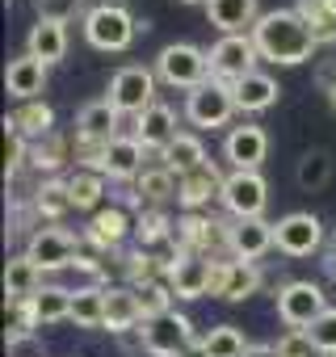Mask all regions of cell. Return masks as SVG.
Masks as SVG:
<instances>
[{
    "label": "cell",
    "instance_id": "6da1fadb",
    "mask_svg": "<svg viewBox=\"0 0 336 357\" xmlns=\"http://www.w3.org/2000/svg\"><path fill=\"white\" fill-rule=\"evenodd\" d=\"M252 43L261 51V59L269 63H282V68H294V63H307L315 55V34L307 30V22L294 13V9H273V13H261V22L252 26Z\"/></svg>",
    "mask_w": 336,
    "mask_h": 357
},
{
    "label": "cell",
    "instance_id": "7a4b0ae2",
    "mask_svg": "<svg viewBox=\"0 0 336 357\" xmlns=\"http://www.w3.org/2000/svg\"><path fill=\"white\" fill-rule=\"evenodd\" d=\"M328 294L323 286L315 282H286L277 290V319L290 328V332H311L323 315H328Z\"/></svg>",
    "mask_w": 336,
    "mask_h": 357
},
{
    "label": "cell",
    "instance_id": "3957f363",
    "mask_svg": "<svg viewBox=\"0 0 336 357\" xmlns=\"http://www.w3.org/2000/svg\"><path fill=\"white\" fill-rule=\"evenodd\" d=\"M155 76L164 80V84H173V89H198V84H206L211 80V59H206V51L202 47H194V43H168L160 55H155Z\"/></svg>",
    "mask_w": 336,
    "mask_h": 357
},
{
    "label": "cell",
    "instance_id": "277c9868",
    "mask_svg": "<svg viewBox=\"0 0 336 357\" xmlns=\"http://www.w3.org/2000/svg\"><path fill=\"white\" fill-rule=\"evenodd\" d=\"M135 34H139V22L130 17L126 5H97L84 13V38L97 51H109V55L126 51L135 43Z\"/></svg>",
    "mask_w": 336,
    "mask_h": 357
},
{
    "label": "cell",
    "instance_id": "5b68a950",
    "mask_svg": "<svg viewBox=\"0 0 336 357\" xmlns=\"http://www.w3.org/2000/svg\"><path fill=\"white\" fill-rule=\"evenodd\" d=\"M155 80H160V76H155L151 68H143V63H126V68H118V72H114L105 101H109L118 114L139 118L143 109H151V105H155Z\"/></svg>",
    "mask_w": 336,
    "mask_h": 357
},
{
    "label": "cell",
    "instance_id": "8992f818",
    "mask_svg": "<svg viewBox=\"0 0 336 357\" xmlns=\"http://www.w3.org/2000/svg\"><path fill=\"white\" fill-rule=\"evenodd\" d=\"M139 344H143V353H151V357H181L190 344H198L194 340V324H190V315H181L177 307L173 311H164V315H155V319H147L143 328H139Z\"/></svg>",
    "mask_w": 336,
    "mask_h": 357
},
{
    "label": "cell",
    "instance_id": "52a82bcc",
    "mask_svg": "<svg viewBox=\"0 0 336 357\" xmlns=\"http://www.w3.org/2000/svg\"><path fill=\"white\" fill-rule=\"evenodd\" d=\"M273 248H277L282 257H294V261L315 257V252L328 248V240H323V223H319L311 211H290L286 219L273 223Z\"/></svg>",
    "mask_w": 336,
    "mask_h": 357
},
{
    "label": "cell",
    "instance_id": "ba28073f",
    "mask_svg": "<svg viewBox=\"0 0 336 357\" xmlns=\"http://www.w3.org/2000/svg\"><path fill=\"white\" fill-rule=\"evenodd\" d=\"M143 143L135 139V135H122V139H114L109 147H101V151H80V160H84V168H93V172H101L105 181H139V172H143Z\"/></svg>",
    "mask_w": 336,
    "mask_h": 357
},
{
    "label": "cell",
    "instance_id": "9c48e42d",
    "mask_svg": "<svg viewBox=\"0 0 336 357\" xmlns=\"http://www.w3.org/2000/svg\"><path fill=\"white\" fill-rule=\"evenodd\" d=\"M206 59H211V76H215V80L236 84V80H244V76L257 72L261 51H257L252 34H223V38L206 51Z\"/></svg>",
    "mask_w": 336,
    "mask_h": 357
},
{
    "label": "cell",
    "instance_id": "30bf717a",
    "mask_svg": "<svg viewBox=\"0 0 336 357\" xmlns=\"http://www.w3.org/2000/svg\"><path fill=\"white\" fill-rule=\"evenodd\" d=\"M231 114H240V109H236V93H231V84H223V80H215V76H211L206 84H198V89L185 97V118H190L198 130L227 126Z\"/></svg>",
    "mask_w": 336,
    "mask_h": 357
},
{
    "label": "cell",
    "instance_id": "8fae6325",
    "mask_svg": "<svg viewBox=\"0 0 336 357\" xmlns=\"http://www.w3.org/2000/svg\"><path fill=\"white\" fill-rule=\"evenodd\" d=\"M219 202H223V211H227L236 223H240V219H265L269 185H265L261 172H227Z\"/></svg>",
    "mask_w": 336,
    "mask_h": 357
},
{
    "label": "cell",
    "instance_id": "7c38bea8",
    "mask_svg": "<svg viewBox=\"0 0 336 357\" xmlns=\"http://www.w3.org/2000/svg\"><path fill=\"white\" fill-rule=\"evenodd\" d=\"M227 240H231V227H227L223 219H211V215H202V211H185V215L177 219V248H181V252H198V257L219 261L215 252L227 248Z\"/></svg>",
    "mask_w": 336,
    "mask_h": 357
},
{
    "label": "cell",
    "instance_id": "4fadbf2b",
    "mask_svg": "<svg viewBox=\"0 0 336 357\" xmlns=\"http://www.w3.org/2000/svg\"><path fill=\"white\" fill-rule=\"evenodd\" d=\"M114 139H122V114L105 97L76 114V151H101Z\"/></svg>",
    "mask_w": 336,
    "mask_h": 357
},
{
    "label": "cell",
    "instance_id": "5bb4252c",
    "mask_svg": "<svg viewBox=\"0 0 336 357\" xmlns=\"http://www.w3.org/2000/svg\"><path fill=\"white\" fill-rule=\"evenodd\" d=\"M26 257H30L43 273H55V269L76 265L80 240H76L72 231H63V227H38V231H30V240H26Z\"/></svg>",
    "mask_w": 336,
    "mask_h": 357
},
{
    "label": "cell",
    "instance_id": "9a60e30c",
    "mask_svg": "<svg viewBox=\"0 0 336 357\" xmlns=\"http://www.w3.org/2000/svg\"><path fill=\"white\" fill-rule=\"evenodd\" d=\"M265 273L252 265V261H215V273H211V294L223 298V303H244L261 290Z\"/></svg>",
    "mask_w": 336,
    "mask_h": 357
},
{
    "label": "cell",
    "instance_id": "2e32d148",
    "mask_svg": "<svg viewBox=\"0 0 336 357\" xmlns=\"http://www.w3.org/2000/svg\"><path fill=\"white\" fill-rule=\"evenodd\" d=\"M223 155H227L231 172H261V164L269 155V135L261 126H252V122H240V126L227 130Z\"/></svg>",
    "mask_w": 336,
    "mask_h": 357
},
{
    "label": "cell",
    "instance_id": "e0dca14e",
    "mask_svg": "<svg viewBox=\"0 0 336 357\" xmlns=\"http://www.w3.org/2000/svg\"><path fill=\"white\" fill-rule=\"evenodd\" d=\"M211 273H215L211 257L181 252L173 261V269H168V286H173L177 298H202V294H211Z\"/></svg>",
    "mask_w": 336,
    "mask_h": 357
},
{
    "label": "cell",
    "instance_id": "ac0fdd59",
    "mask_svg": "<svg viewBox=\"0 0 336 357\" xmlns=\"http://www.w3.org/2000/svg\"><path fill=\"white\" fill-rule=\"evenodd\" d=\"M223 181H227V176L219 172V164H215V160H206V164H198L194 172L177 176V202H181L185 211H202L211 198H219V194H223Z\"/></svg>",
    "mask_w": 336,
    "mask_h": 357
},
{
    "label": "cell",
    "instance_id": "d6986e66",
    "mask_svg": "<svg viewBox=\"0 0 336 357\" xmlns=\"http://www.w3.org/2000/svg\"><path fill=\"white\" fill-rule=\"evenodd\" d=\"M269 248H273V223H265V219H240V223H231L227 252L236 261H252L257 265Z\"/></svg>",
    "mask_w": 336,
    "mask_h": 357
},
{
    "label": "cell",
    "instance_id": "ffe728a7",
    "mask_svg": "<svg viewBox=\"0 0 336 357\" xmlns=\"http://www.w3.org/2000/svg\"><path fill=\"white\" fill-rule=\"evenodd\" d=\"M105 328L118 336L143 328V307L135 286H105Z\"/></svg>",
    "mask_w": 336,
    "mask_h": 357
},
{
    "label": "cell",
    "instance_id": "44dd1931",
    "mask_svg": "<svg viewBox=\"0 0 336 357\" xmlns=\"http://www.w3.org/2000/svg\"><path fill=\"white\" fill-rule=\"evenodd\" d=\"M177 135H181V130H177V114L168 109L164 101H155L151 109H143V114L135 118V139H139L147 151H164Z\"/></svg>",
    "mask_w": 336,
    "mask_h": 357
},
{
    "label": "cell",
    "instance_id": "7402d4cb",
    "mask_svg": "<svg viewBox=\"0 0 336 357\" xmlns=\"http://www.w3.org/2000/svg\"><path fill=\"white\" fill-rule=\"evenodd\" d=\"M206 17L223 34H252V26L261 22V5L257 0H206Z\"/></svg>",
    "mask_w": 336,
    "mask_h": 357
},
{
    "label": "cell",
    "instance_id": "603a6c76",
    "mask_svg": "<svg viewBox=\"0 0 336 357\" xmlns=\"http://www.w3.org/2000/svg\"><path fill=\"white\" fill-rule=\"evenodd\" d=\"M5 89H9V97H17V101H38V93L47 89V63L34 59V55L9 59V68H5Z\"/></svg>",
    "mask_w": 336,
    "mask_h": 357
},
{
    "label": "cell",
    "instance_id": "cb8c5ba5",
    "mask_svg": "<svg viewBox=\"0 0 336 357\" xmlns=\"http://www.w3.org/2000/svg\"><path fill=\"white\" fill-rule=\"evenodd\" d=\"M130 231H135V223H130V215L122 206H101L93 215V223H89V244H97L101 252H114V248L126 244Z\"/></svg>",
    "mask_w": 336,
    "mask_h": 357
},
{
    "label": "cell",
    "instance_id": "d4e9b609",
    "mask_svg": "<svg viewBox=\"0 0 336 357\" xmlns=\"http://www.w3.org/2000/svg\"><path fill=\"white\" fill-rule=\"evenodd\" d=\"M231 93H236V109H240V114L273 109V105H277V97H282L277 80H273V76H265V72H252V76L236 80V84H231Z\"/></svg>",
    "mask_w": 336,
    "mask_h": 357
},
{
    "label": "cell",
    "instance_id": "484cf974",
    "mask_svg": "<svg viewBox=\"0 0 336 357\" xmlns=\"http://www.w3.org/2000/svg\"><path fill=\"white\" fill-rule=\"evenodd\" d=\"M43 269L22 252V257H9L5 265V303H30L38 290H43Z\"/></svg>",
    "mask_w": 336,
    "mask_h": 357
},
{
    "label": "cell",
    "instance_id": "4316f807",
    "mask_svg": "<svg viewBox=\"0 0 336 357\" xmlns=\"http://www.w3.org/2000/svg\"><path fill=\"white\" fill-rule=\"evenodd\" d=\"M26 55L43 59L47 68L59 63V59L68 55V26H63V22H38V26H30V34H26Z\"/></svg>",
    "mask_w": 336,
    "mask_h": 357
},
{
    "label": "cell",
    "instance_id": "83f0119b",
    "mask_svg": "<svg viewBox=\"0 0 336 357\" xmlns=\"http://www.w3.org/2000/svg\"><path fill=\"white\" fill-rule=\"evenodd\" d=\"M294 181L303 194H319L332 181V151L328 147H307L294 164Z\"/></svg>",
    "mask_w": 336,
    "mask_h": 357
},
{
    "label": "cell",
    "instance_id": "f1b7e54d",
    "mask_svg": "<svg viewBox=\"0 0 336 357\" xmlns=\"http://www.w3.org/2000/svg\"><path fill=\"white\" fill-rule=\"evenodd\" d=\"M160 164H164V168H173L177 176H185V172H194L198 164H206V147H202V139H198V135L181 130L173 143L160 151Z\"/></svg>",
    "mask_w": 336,
    "mask_h": 357
},
{
    "label": "cell",
    "instance_id": "f546056e",
    "mask_svg": "<svg viewBox=\"0 0 336 357\" xmlns=\"http://www.w3.org/2000/svg\"><path fill=\"white\" fill-rule=\"evenodd\" d=\"M30 315H34L38 328H51V324L72 319V290H63V286H43V290L30 298Z\"/></svg>",
    "mask_w": 336,
    "mask_h": 357
},
{
    "label": "cell",
    "instance_id": "4dcf8cb0",
    "mask_svg": "<svg viewBox=\"0 0 336 357\" xmlns=\"http://www.w3.org/2000/svg\"><path fill=\"white\" fill-rule=\"evenodd\" d=\"M9 122L30 139V143H38V139H47L51 130H55V109L38 97V101H22L13 114H9Z\"/></svg>",
    "mask_w": 336,
    "mask_h": 357
},
{
    "label": "cell",
    "instance_id": "1f68e13d",
    "mask_svg": "<svg viewBox=\"0 0 336 357\" xmlns=\"http://www.w3.org/2000/svg\"><path fill=\"white\" fill-rule=\"evenodd\" d=\"M294 13L307 22V30L315 34L319 47L336 43V0H298Z\"/></svg>",
    "mask_w": 336,
    "mask_h": 357
},
{
    "label": "cell",
    "instance_id": "d6a6232c",
    "mask_svg": "<svg viewBox=\"0 0 336 357\" xmlns=\"http://www.w3.org/2000/svg\"><path fill=\"white\" fill-rule=\"evenodd\" d=\"M135 194H139V202H147V206H160V202H168V198H177V172L164 168V164L143 168L139 181H135Z\"/></svg>",
    "mask_w": 336,
    "mask_h": 357
},
{
    "label": "cell",
    "instance_id": "836d02e7",
    "mask_svg": "<svg viewBox=\"0 0 336 357\" xmlns=\"http://www.w3.org/2000/svg\"><path fill=\"white\" fill-rule=\"evenodd\" d=\"M72 324L76 328H105V286L72 290Z\"/></svg>",
    "mask_w": 336,
    "mask_h": 357
},
{
    "label": "cell",
    "instance_id": "e575fe53",
    "mask_svg": "<svg viewBox=\"0 0 336 357\" xmlns=\"http://www.w3.org/2000/svg\"><path fill=\"white\" fill-rule=\"evenodd\" d=\"M68 211H76L72 206V194H68V181H59V176H47V181L34 190V215H43V219H63Z\"/></svg>",
    "mask_w": 336,
    "mask_h": 357
},
{
    "label": "cell",
    "instance_id": "d590c367",
    "mask_svg": "<svg viewBox=\"0 0 336 357\" xmlns=\"http://www.w3.org/2000/svg\"><path fill=\"white\" fill-rule=\"evenodd\" d=\"M68 194H72L76 211H97L101 198H105V176L93 172V168H80V172L68 176Z\"/></svg>",
    "mask_w": 336,
    "mask_h": 357
},
{
    "label": "cell",
    "instance_id": "8d00e7d4",
    "mask_svg": "<svg viewBox=\"0 0 336 357\" xmlns=\"http://www.w3.org/2000/svg\"><path fill=\"white\" fill-rule=\"evenodd\" d=\"M135 236H139V244H143V248H155V244H173V240H177V227L168 223V215H164V211L147 206V211L135 219Z\"/></svg>",
    "mask_w": 336,
    "mask_h": 357
},
{
    "label": "cell",
    "instance_id": "74e56055",
    "mask_svg": "<svg viewBox=\"0 0 336 357\" xmlns=\"http://www.w3.org/2000/svg\"><path fill=\"white\" fill-rule=\"evenodd\" d=\"M30 164H34L38 172H59V168L68 164V139H63L59 130H51L47 139L30 143Z\"/></svg>",
    "mask_w": 336,
    "mask_h": 357
},
{
    "label": "cell",
    "instance_id": "f35d334b",
    "mask_svg": "<svg viewBox=\"0 0 336 357\" xmlns=\"http://www.w3.org/2000/svg\"><path fill=\"white\" fill-rule=\"evenodd\" d=\"M202 344H206L211 357H244V353H248V340H244V332H240L236 324L211 328V332L202 336Z\"/></svg>",
    "mask_w": 336,
    "mask_h": 357
},
{
    "label": "cell",
    "instance_id": "ab89813d",
    "mask_svg": "<svg viewBox=\"0 0 336 357\" xmlns=\"http://www.w3.org/2000/svg\"><path fill=\"white\" fill-rule=\"evenodd\" d=\"M26 164H30V139L5 118V181H13Z\"/></svg>",
    "mask_w": 336,
    "mask_h": 357
},
{
    "label": "cell",
    "instance_id": "60d3db41",
    "mask_svg": "<svg viewBox=\"0 0 336 357\" xmlns=\"http://www.w3.org/2000/svg\"><path fill=\"white\" fill-rule=\"evenodd\" d=\"M139 290V307H143V324L173 311V286L168 282H147V286H135Z\"/></svg>",
    "mask_w": 336,
    "mask_h": 357
},
{
    "label": "cell",
    "instance_id": "b9f144b4",
    "mask_svg": "<svg viewBox=\"0 0 336 357\" xmlns=\"http://www.w3.org/2000/svg\"><path fill=\"white\" fill-rule=\"evenodd\" d=\"M34 5V13H38V22H72L76 13H80V5L84 0H30Z\"/></svg>",
    "mask_w": 336,
    "mask_h": 357
},
{
    "label": "cell",
    "instance_id": "7bdbcfd3",
    "mask_svg": "<svg viewBox=\"0 0 336 357\" xmlns=\"http://www.w3.org/2000/svg\"><path fill=\"white\" fill-rule=\"evenodd\" d=\"M307 336L315 340V349H319V353L336 357V307H332V311H328V315H323V319H319L311 332H307Z\"/></svg>",
    "mask_w": 336,
    "mask_h": 357
},
{
    "label": "cell",
    "instance_id": "ee69618b",
    "mask_svg": "<svg viewBox=\"0 0 336 357\" xmlns=\"http://www.w3.org/2000/svg\"><path fill=\"white\" fill-rule=\"evenodd\" d=\"M319 349H315V340L307 336V332H286L282 340H277V357H315Z\"/></svg>",
    "mask_w": 336,
    "mask_h": 357
},
{
    "label": "cell",
    "instance_id": "f6af8a7d",
    "mask_svg": "<svg viewBox=\"0 0 336 357\" xmlns=\"http://www.w3.org/2000/svg\"><path fill=\"white\" fill-rule=\"evenodd\" d=\"M244 357H277V344H248Z\"/></svg>",
    "mask_w": 336,
    "mask_h": 357
},
{
    "label": "cell",
    "instance_id": "bcb514c9",
    "mask_svg": "<svg viewBox=\"0 0 336 357\" xmlns=\"http://www.w3.org/2000/svg\"><path fill=\"white\" fill-rule=\"evenodd\" d=\"M323 265H328V273L336 278V236L328 240V248H323Z\"/></svg>",
    "mask_w": 336,
    "mask_h": 357
},
{
    "label": "cell",
    "instance_id": "7dc6e473",
    "mask_svg": "<svg viewBox=\"0 0 336 357\" xmlns=\"http://www.w3.org/2000/svg\"><path fill=\"white\" fill-rule=\"evenodd\" d=\"M181 357H211V353H206V344H202V340H198V344H190V349H185V353H181Z\"/></svg>",
    "mask_w": 336,
    "mask_h": 357
},
{
    "label": "cell",
    "instance_id": "c3c4849f",
    "mask_svg": "<svg viewBox=\"0 0 336 357\" xmlns=\"http://www.w3.org/2000/svg\"><path fill=\"white\" fill-rule=\"evenodd\" d=\"M328 101H332V109H336V84H332V89H328Z\"/></svg>",
    "mask_w": 336,
    "mask_h": 357
},
{
    "label": "cell",
    "instance_id": "681fc988",
    "mask_svg": "<svg viewBox=\"0 0 336 357\" xmlns=\"http://www.w3.org/2000/svg\"><path fill=\"white\" fill-rule=\"evenodd\" d=\"M185 5H202V9H206V0H185Z\"/></svg>",
    "mask_w": 336,
    "mask_h": 357
}]
</instances>
